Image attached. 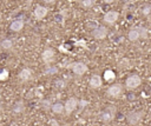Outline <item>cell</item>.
<instances>
[{"mask_svg": "<svg viewBox=\"0 0 151 126\" xmlns=\"http://www.w3.org/2000/svg\"><path fill=\"white\" fill-rule=\"evenodd\" d=\"M8 79V71L7 70H3L0 72V80L1 81H5Z\"/></svg>", "mask_w": 151, "mask_h": 126, "instance_id": "obj_21", "label": "cell"}, {"mask_svg": "<svg viewBox=\"0 0 151 126\" xmlns=\"http://www.w3.org/2000/svg\"><path fill=\"white\" fill-rule=\"evenodd\" d=\"M116 78V74H115V72H113L112 70H106L104 72V80L105 81H111Z\"/></svg>", "mask_w": 151, "mask_h": 126, "instance_id": "obj_16", "label": "cell"}, {"mask_svg": "<svg viewBox=\"0 0 151 126\" xmlns=\"http://www.w3.org/2000/svg\"><path fill=\"white\" fill-rule=\"evenodd\" d=\"M0 46H1V48H4V50H11L12 46H13V41L11 39H4L1 41V44H0Z\"/></svg>", "mask_w": 151, "mask_h": 126, "instance_id": "obj_17", "label": "cell"}, {"mask_svg": "<svg viewBox=\"0 0 151 126\" xmlns=\"http://www.w3.org/2000/svg\"><path fill=\"white\" fill-rule=\"evenodd\" d=\"M51 109H52L53 113L62 114V113H64V104H62V103H54L53 105H51Z\"/></svg>", "mask_w": 151, "mask_h": 126, "instance_id": "obj_15", "label": "cell"}, {"mask_svg": "<svg viewBox=\"0 0 151 126\" xmlns=\"http://www.w3.org/2000/svg\"><path fill=\"white\" fill-rule=\"evenodd\" d=\"M54 85H55V87H58V88H64L65 86H66V84H65V81L64 80H57L55 83H54Z\"/></svg>", "mask_w": 151, "mask_h": 126, "instance_id": "obj_23", "label": "cell"}, {"mask_svg": "<svg viewBox=\"0 0 151 126\" xmlns=\"http://www.w3.org/2000/svg\"><path fill=\"white\" fill-rule=\"evenodd\" d=\"M47 12L48 10L45 7V6H40V5H38L34 10V17H35V19L38 20H42L44 19V18L47 15Z\"/></svg>", "mask_w": 151, "mask_h": 126, "instance_id": "obj_9", "label": "cell"}, {"mask_svg": "<svg viewBox=\"0 0 151 126\" xmlns=\"http://www.w3.org/2000/svg\"><path fill=\"white\" fill-rule=\"evenodd\" d=\"M92 35L94 37V39L102 40V39H104L107 35V28L105 26H97L96 28H93Z\"/></svg>", "mask_w": 151, "mask_h": 126, "instance_id": "obj_7", "label": "cell"}, {"mask_svg": "<svg viewBox=\"0 0 151 126\" xmlns=\"http://www.w3.org/2000/svg\"><path fill=\"white\" fill-rule=\"evenodd\" d=\"M150 114H151V110H150Z\"/></svg>", "mask_w": 151, "mask_h": 126, "instance_id": "obj_33", "label": "cell"}, {"mask_svg": "<svg viewBox=\"0 0 151 126\" xmlns=\"http://www.w3.org/2000/svg\"><path fill=\"white\" fill-rule=\"evenodd\" d=\"M137 27H138V31H139L141 39H148V35H149L148 30L145 27H143V26H137Z\"/></svg>", "mask_w": 151, "mask_h": 126, "instance_id": "obj_18", "label": "cell"}, {"mask_svg": "<svg viewBox=\"0 0 151 126\" xmlns=\"http://www.w3.org/2000/svg\"><path fill=\"white\" fill-rule=\"evenodd\" d=\"M13 111H14L15 113H21V112L24 111V105H23V103H21V101H18V103L14 105V107H13Z\"/></svg>", "mask_w": 151, "mask_h": 126, "instance_id": "obj_19", "label": "cell"}, {"mask_svg": "<svg viewBox=\"0 0 151 126\" xmlns=\"http://www.w3.org/2000/svg\"><path fill=\"white\" fill-rule=\"evenodd\" d=\"M50 125H51V126H59L58 121L54 120V119H51V120H50Z\"/></svg>", "mask_w": 151, "mask_h": 126, "instance_id": "obj_26", "label": "cell"}, {"mask_svg": "<svg viewBox=\"0 0 151 126\" xmlns=\"http://www.w3.org/2000/svg\"><path fill=\"white\" fill-rule=\"evenodd\" d=\"M141 13H142L143 15H149V14L151 13V6H150V5H145V6L142 8Z\"/></svg>", "mask_w": 151, "mask_h": 126, "instance_id": "obj_22", "label": "cell"}, {"mask_svg": "<svg viewBox=\"0 0 151 126\" xmlns=\"http://www.w3.org/2000/svg\"><path fill=\"white\" fill-rule=\"evenodd\" d=\"M42 59L45 64H50L54 60V51L52 48H46L44 52H43V54H42Z\"/></svg>", "mask_w": 151, "mask_h": 126, "instance_id": "obj_10", "label": "cell"}, {"mask_svg": "<svg viewBox=\"0 0 151 126\" xmlns=\"http://www.w3.org/2000/svg\"><path fill=\"white\" fill-rule=\"evenodd\" d=\"M77 1H80V3H82V1H83V0H77Z\"/></svg>", "mask_w": 151, "mask_h": 126, "instance_id": "obj_31", "label": "cell"}, {"mask_svg": "<svg viewBox=\"0 0 151 126\" xmlns=\"http://www.w3.org/2000/svg\"><path fill=\"white\" fill-rule=\"evenodd\" d=\"M80 4L84 8H91L94 5V0H83Z\"/></svg>", "mask_w": 151, "mask_h": 126, "instance_id": "obj_20", "label": "cell"}, {"mask_svg": "<svg viewBox=\"0 0 151 126\" xmlns=\"http://www.w3.org/2000/svg\"><path fill=\"white\" fill-rule=\"evenodd\" d=\"M44 3L45 4H48V5H52L55 3V0H44Z\"/></svg>", "mask_w": 151, "mask_h": 126, "instance_id": "obj_27", "label": "cell"}, {"mask_svg": "<svg viewBox=\"0 0 151 126\" xmlns=\"http://www.w3.org/2000/svg\"><path fill=\"white\" fill-rule=\"evenodd\" d=\"M127 39L130 41H137L138 39H141V35H139V31H138V27H132L129 33H127Z\"/></svg>", "mask_w": 151, "mask_h": 126, "instance_id": "obj_12", "label": "cell"}, {"mask_svg": "<svg viewBox=\"0 0 151 126\" xmlns=\"http://www.w3.org/2000/svg\"><path fill=\"white\" fill-rule=\"evenodd\" d=\"M0 100H1V94H0Z\"/></svg>", "mask_w": 151, "mask_h": 126, "instance_id": "obj_32", "label": "cell"}, {"mask_svg": "<svg viewBox=\"0 0 151 126\" xmlns=\"http://www.w3.org/2000/svg\"><path fill=\"white\" fill-rule=\"evenodd\" d=\"M0 18H1V14H0Z\"/></svg>", "mask_w": 151, "mask_h": 126, "instance_id": "obj_34", "label": "cell"}, {"mask_svg": "<svg viewBox=\"0 0 151 126\" xmlns=\"http://www.w3.org/2000/svg\"><path fill=\"white\" fill-rule=\"evenodd\" d=\"M143 116L144 113L143 112H130L127 116H126V120L130 125H138L141 123V120L143 119Z\"/></svg>", "mask_w": 151, "mask_h": 126, "instance_id": "obj_3", "label": "cell"}, {"mask_svg": "<svg viewBox=\"0 0 151 126\" xmlns=\"http://www.w3.org/2000/svg\"><path fill=\"white\" fill-rule=\"evenodd\" d=\"M89 84H90V86H91L92 88H99V87L103 85V79H102V77H100L99 74H93V76L91 77Z\"/></svg>", "mask_w": 151, "mask_h": 126, "instance_id": "obj_11", "label": "cell"}, {"mask_svg": "<svg viewBox=\"0 0 151 126\" xmlns=\"http://www.w3.org/2000/svg\"><path fill=\"white\" fill-rule=\"evenodd\" d=\"M118 17H119V13L116 12V11H109L104 14V18L103 20L105 24L107 25H113L117 20H118Z\"/></svg>", "mask_w": 151, "mask_h": 126, "instance_id": "obj_5", "label": "cell"}, {"mask_svg": "<svg viewBox=\"0 0 151 126\" xmlns=\"http://www.w3.org/2000/svg\"><path fill=\"white\" fill-rule=\"evenodd\" d=\"M57 72H58V68L57 67H53V68H48L45 73L46 74H54V73H57Z\"/></svg>", "mask_w": 151, "mask_h": 126, "instance_id": "obj_24", "label": "cell"}, {"mask_svg": "<svg viewBox=\"0 0 151 126\" xmlns=\"http://www.w3.org/2000/svg\"><path fill=\"white\" fill-rule=\"evenodd\" d=\"M78 104H80V106H82V107H84V106H86V105H87V101H84V100H82V101H79Z\"/></svg>", "mask_w": 151, "mask_h": 126, "instance_id": "obj_28", "label": "cell"}, {"mask_svg": "<svg viewBox=\"0 0 151 126\" xmlns=\"http://www.w3.org/2000/svg\"><path fill=\"white\" fill-rule=\"evenodd\" d=\"M116 0H104V3L105 4H112V3H115Z\"/></svg>", "mask_w": 151, "mask_h": 126, "instance_id": "obj_29", "label": "cell"}, {"mask_svg": "<svg viewBox=\"0 0 151 126\" xmlns=\"http://www.w3.org/2000/svg\"><path fill=\"white\" fill-rule=\"evenodd\" d=\"M79 100L78 99H76V98H70L66 100V103L64 104V112L66 114H71L76 109H77V106L79 105L78 104Z\"/></svg>", "mask_w": 151, "mask_h": 126, "instance_id": "obj_2", "label": "cell"}, {"mask_svg": "<svg viewBox=\"0 0 151 126\" xmlns=\"http://www.w3.org/2000/svg\"><path fill=\"white\" fill-rule=\"evenodd\" d=\"M115 112H116V110L112 111L111 107H110V109H107V110H105V111H103V112H100V116H99L100 120L104 121V123L111 121L113 119V117H115Z\"/></svg>", "mask_w": 151, "mask_h": 126, "instance_id": "obj_8", "label": "cell"}, {"mask_svg": "<svg viewBox=\"0 0 151 126\" xmlns=\"http://www.w3.org/2000/svg\"><path fill=\"white\" fill-rule=\"evenodd\" d=\"M129 3H135V0H129Z\"/></svg>", "mask_w": 151, "mask_h": 126, "instance_id": "obj_30", "label": "cell"}, {"mask_svg": "<svg viewBox=\"0 0 151 126\" xmlns=\"http://www.w3.org/2000/svg\"><path fill=\"white\" fill-rule=\"evenodd\" d=\"M122 92H123V87H122L121 84H113V85H111L107 88V91H106L107 96L111 97V98H118L122 94Z\"/></svg>", "mask_w": 151, "mask_h": 126, "instance_id": "obj_4", "label": "cell"}, {"mask_svg": "<svg viewBox=\"0 0 151 126\" xmlns=\"http://www.w3.org/2000/svg\"><path fill=\"white\" fill-rule=\"evenodd\" d=\"M23 28H24V21L23 20H14L10 26V30L13 31V32H20Z\"/></svg>", "mask_w": 151, "mask_h": 126, "instance_id": "obj_14", "label": "cell"}, {"mask_svg": "<svg viewBox=\"0 0 151 126\" xmlns=\"http://www.w3.org/2000/svg\"><path fill=\"white\" fill-rule=\"evenodd\" d=\"M142 84V79L138 74H131L130 77H127L126 81H125V86L127 90H136L137 87H139Z\"/></svg>", "mask_w": 151, "mask_h": 126, "instance_id": "obj_1", "label": "cell"}, {"mask_svg": "<svg viewBox=\"0 0 151 126\" xmlns=\"http://www.w3.org/2000/svg\"><path fill=\"white\" fill-rule=\"evenodd\" d=\"M32 77V72L30 68H24L20 71V73H19V79L21 81H28Z\"/></svg>", "mask_w": 151, "mask_h": 126, "instance_id": "obj_13", "label": "cell"}, {"mask_svg": "<svg viewBox=\"0 0 151 126\" xmlns=\"http://www.w3.org/2000/svg\"><path fill=\"white\" fill-rule=\"evenodd\" d=\"M42 105L44 106V109H50V107H51V103H50L48 100H43V101H42Z\"/></svg>", "mask_w": 151, "mask_h": 126, "instance_id": "obj_25", "label": "cell"}, {"mask_svg": "<svg viewBox=\"0 0 151 126\" xmlns=\"http://www.w3.org/2000/svg\"><path fill=\"white\" fill-rule=\"evenodd\" d=\"M71 68L73 71V73L74 74H77V76H83L85 74L86 72H87V66L82 63V61H78V63H74L71 65Z\"/></svg>", "mask_w": 151, "mask_h": 126, "instance_id": "obj_6", "label": "cell"}]
</instances>
